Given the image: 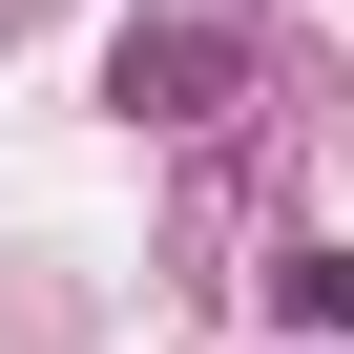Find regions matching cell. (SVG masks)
<instances>
[{"instance_id":"2","label":"cell","mask_w":354,"mask_h":354,"mask_svg":"<svg viewBox=\"0 0 354 354\" xmlns=\"http://www.w3.org/2000/svg\"><path fill=\"white\" fill-rule=\"evenodd\" d=\"M271 313H292V333H354V250H313V230H292V271H271Z\"/></svg>"},{"instance_id":"1","label":"cell","mask_w":354,"mask_h":354,"mask_svg":"<svg viewBox=\"0 0 354 354\" xmlns=\"http://www.w3.org/2000/svg\"><path fill=\"white\" fill-rule=\"evenodd\" d=\"M104 104H125V125H230V104H250V21H209V0L125 21V42H104Z\"/></svg>"}]
</instances>
